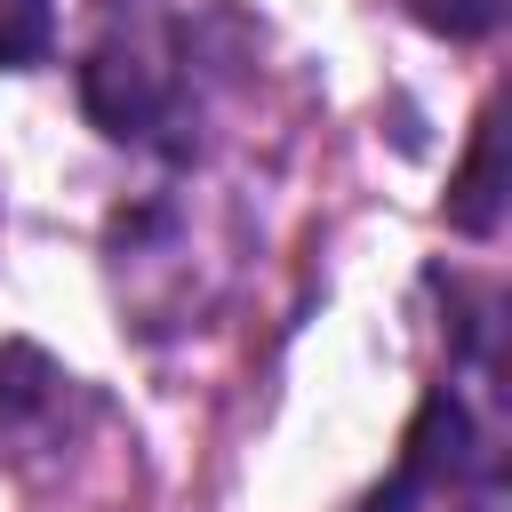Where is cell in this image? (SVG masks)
I'll return each mask as SVG.
<instances>
[{"label":"cell","mask_w":512,"mask_h":512,"mask_svg":"<svg viewBox=\"0 0 512 512\" xmlns=\"http://www.w3.org/2000/svg\"><path fill=\"white\" fill-rule=\"evenodd\" d=\"M80 104L112 144L192 152V80H184V56L160 32L112 24L80 64Z\"/></svg>","instance_id":"cell-1"},{"label":"cell","mask_w":512,"mask_h":512,"mask_svg":"<svg viewBox=\"0 0 512 512\" xmlns=\"http://www.w3.org/2000/svg\"><path fill=\"white\" fill-rule=\"evenodd\" d=\"M464 456H472V424H464V400L440 384L432 400H424V416H416V432H408V456H400V472L368 496V512H416L432 488H448L456 472H464Z\"/></svg>","instance_id":"cell-2"},{"label":"cell","mask_w":512,"mask_h":512,"mask_svg":"<svg viewBox=\"0 0 512 512\" xmlns=\"http://www.w3.org/2000/svg\"><path fill=\"white\" fill-rule=\"evenodd\" d=\"M64 400H72V376L40 344H0V448L56 440Z\"/></svg>","instance_id":"cell-3"},{"label":"cell","mask_w":512,"mask_h":512,"mask_svg":"<svg viewBox=\"0 0 512 512\" xmlns=\"http://www.w3.org/2000/svg\"><path fill=\"white\" fill-rule=\"evenodd\" d=\"M448 224H456L464 240H488V232L504 224V120H496V104L480 112L472 160H464V176L448 184Z\"/></svg>","instance_id":"cell-4"},{"label":"cell","mask_w":512,"mask_h":512,"mask_svg":"<svg viewBox=\"0 0 512 512\" xmlns=\"http://www.w3.org/2000/svg\"><path fill=\"white\" fill-rule=\"evenodd\" d=\"M48 40H56V8H48V0H0V64H8V72L40 64Z\"/></svg>","instance_id":"cell-5"},{"label":"cell","mask_w":512,"mask_h":512,"mask_svg":"<svg viewBox=\"0 0 512 512\" xmlns=\"http://www.w3.org/2000/svg\"><path fill=\"white\" fill-rule=\"evenodd\" d=\"M504 8L512 0H408V16L424 32H440V40H488L504 24Z\"/></svg>","instance_id":"cell-6"}]
</instances>
